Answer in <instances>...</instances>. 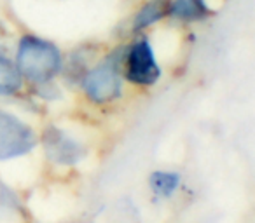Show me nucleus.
<instances>
[{
    "label": "nucleus",
    "mask_w": 255,
    "mask_h": 223,
    "mask_svg": "<svg viewBox=\"0 0 255 223\" xmlns=\"http://www.w3.org/2000/svg\"><path fill=\"white\" fill-rule=\"evenodd\" d=\"M61 54L54 44L39 37H23L18 47L16 68L33 84H46L60 72Z\"/></svg>",
    "instance_id": "f257e3e1"
},
{
    "label": "nucleus",
    "mask_w": 255,
    "mask_h": 223,
    "mask_svg": "<svg viewBox=\"0 0 255 223\" xmlns=\"http://www.w3.org/2000/svg\"><path fill=\"white\" fill-rule=\"evenodd\" d=\"M37 136L28 124L9 112L0 110V160H9L32 152Z\"/></svg>",
    "instance_id": "f03ea898"
},
{
    "label": "nucleus",
    "mask_w": 255,
    "mask_h": 223,
    "mask_svg": "<svg viewBox=\"0 0 255 223\" xmlns=\"http://www.w3.org/2000/svg\"><path fill=\"white\" fill-rule=\"evenodd\" d=\"M119 58H107L105 61L88 72L84 78V91L95 103H110L117 99L123 91L119 75Z\"/></svg>",
    "instance_id": "7ed1b4c3"
},
{
    "label": "nucleus",
    "mask_w": 255,
    "mask_h": 223,
    "mask_svg": "<svg viewBox=\"0 0 255 223\" xmlns=\"http://www.w3.org/2000/svg\"><path fill=\"white\" fill-rule=\"evenodd\" d=\"M159 77L161 68L149 40H136L126 54V78L138 85H152Z\"/></svg>",
    "instance_id": "20e7f679"
},
{
    "label": "nucleus",
    "mask_w": 255,
    "mask_h": 223,
    "mask_svg": "<svg viewBox=\"0 0 255 223\" xmlns=\"http://www.w3.org/2000/svg\"><path fill=\"white\" fill-rule=\"evenodd\" d=\"M44 150L49 160L58 166H75L86 157L84 147L58 128H49L44 133Z\"/></svg>",
    "instance_id": "39448f33"
},
{
    "label": "nucleus",
    "mask_w": 255,
    "mask_h": 223,
    "mask_svg": "<svg viewBox=\"0 0 255 223\" xmlns=\"http://www.w3.org/2000/svg\"><path fill=\"white\" fill-rule=\"evenodd\" d=\"M170 16L182 21H201L210 16V7L205 0H173L168 7Z\"/></svg>",
    "instance_id": "423d86ee"
},
{
    "label": "nucleus",
    "mask_w": 255,
    "mask_h": 223,
    "mask_svg": "<svg viewBox=\"0 0 255 223\" xmlns=\"http://www.w3.org/2000/svg\"><path fill=\"white\" fill-rule=\"evenodd\" d=\"M149 185L154 195L168 199L175 194V190L180 185V174L171 173V171H156V173L150 174Z\"/></svg>",
    "instance_id": "0eeeda50"
},
{
    "label": "nucleus",
    "mask_w": 255,
    "mask_h": 223,
    "mask_svg": "<svg viewBox=\"0 0 255 223\" xmlns=\"http://www.w3.org/2000/svg\"><path fill=\"white\" fill-rule=\"evenodd\" d=\"M21 87V74L18 68L7 60L0 56V96L14 94Z\"/></svg>",
    "instance_id": "6e6552de"
},
{
    "label": "nucleus",
    "mask_w": 255,
    "mask_h": 223,
    "mask_svg": "<svg viewBox=\"0 0 255 223\" xmlns=\"http://www.w3.org/2000/svg\"><path fill=\"white\" fill-rule=\"evenodd\" d=\"M166 14V9L161 0H150L149 4H145L135 16V30H143L147 26L154 25L156 21H159L163 16Z\"/></svg>",
    "instance_id": "1a4fd4ad"
},
{
    "label": "nucleus",
    "mask_w": 255,
    "mask_h": 223,
    "mask_svg": "<svg viewBox=\"0 0 255 223\" xmlns=\"http://www.w3.org/2000/svg\"><path fill=\"white\" fill-rule=\"evenodd\" d=\"M19 206L16 195L0 181V222L11 215H18Z\"/></svg>",
    "instance_id": "9d476101"
}]
</instances>
